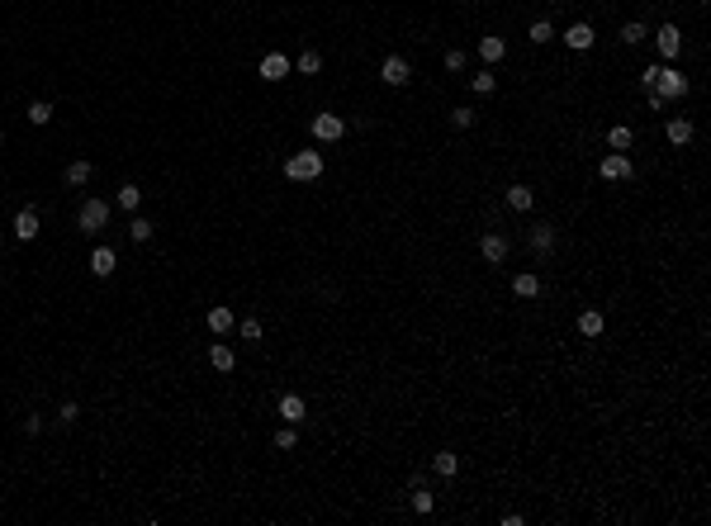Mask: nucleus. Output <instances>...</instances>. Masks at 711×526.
<instances>
[{
	"label": "nucleus",
	"instance_id": "nucleus-30",
	"mask_svg": "<svg viewBox=\"0 0 711 526\" xmlns=\"http://www.w3.org/2000/svg\"><path fill=\"white\" fill-rule=\"evenodd\" d=\"M128 238L133 242H152V223H147V218H133V223H128Z\"/></svg>",
	"mask_w": 711,
	"mask_h": 526
},
{
	"label": "nucleus",
	"instance_id": "nucleus-4",
	"mask_svg": "<svg viewBox=\"0 0 711 526\" xmlns=\"http://www.w3.org/2000/svg\"><path fill=\"white\" fill-rule=\"evenodd\" d=\"M654 48H659L664 62L683 57V29H678V24H659V33H654Z\"/></svg>",
	"mask_w": 711,
	"mask_h": 526
},
{
	"label": "nucleus",
	"instance_id": "nucleus-13",
	"mask_svg": "<svg viewBox=\"0 0 711 526\" xmlns=\"http://www.w3.org/2000/svg\"><path fill=\"white\" fill-rule=\"evenodd\" d=\"M15 238L19 242L38 238V209H19V214H15Z\"/></svg>",
	"mask_w": 711,
	"mask_h": 526
},
{
	"label": "nucleus",
	"instance_id": "nucleus-24",
	"mask_svg": "<svg viewBox=\"0 0 711 526\" xmlns=\"http://www.w3.org/2000/svg\"><path fill=\"white\" fill-rule=\"evenodd\" d=\"M432 469H437L441 479H456V474H460V455H451V450H437V455H432Z\"/></svg>",
	"mask_w": 711,
	"mask_h": 526
},
{
	"label": "nucleus",
	"instance_id": "nucleus-33",
	"mask_svg": "<svg viewBox=\"0 0 711 526\" xmlns=\"http://www.w3.org/2000/svg\"><path fill=\"white\" fill-rule=\"evenodd\" d=\"M294 441H299V436H294V427L284 422V427L275 431V446H280V450H294Z\"/></svg>",
	"mask_w": 711,
	"mask_h": 526
},
{
	"label": "nucleus",
	"instance_id": "nucleus-31",
	"mask_svg": "<svg viewBox=\"0 0 711 526\" xmlns=\"http://www.w3.org/2000/svg\"><path fill=\"white\" fill-rule=\"evenodd\" d=\"M470 86L479 90V95H493V86H498V76H493V71H479V76H474Z\"/></svg>",
	"mask_w": 711,
	"mask_h": 526
},
{
	"label": "nucleus",
	"instance_id": "nucleus-35",
	"mask_svg": "<svg viewBox=\"0 0 711 526\" xmlns=\"http://www.w3.org/2000/svg\"><path fill=\"white\" fill-rule=\"evenodd\" d=\"M242 337H247V341H261V322H256V318H242Z\"/></svg>",
	"mask_w": 711,
	"mask_h": 526
},
{
	"label": "nucleus",
	"instance_id": "nucleus-16",
	"mask_svg": "<svg viewBox=\"0 0 711 526\" xmlns=\"http://www.w3.org/2000/svg\"><path fill=\"white\" fill-rule=\"evenodd\" d=\"M565 43H569L574 52H588V48H593V24H569V29H565Z\"/></svg>",
	"mask_w": 711,
	"mask_h": 526
},
{
	"label": "nucleus",
	"instance_id": "nucleus-19",
	"mask_svg": "<svg viewBox=\"0 0 711 526\" xmlns=\"http://www.w3.org/2000/svg\"><path fill=\"white\" fill-rule=\"evenodd\" d=\"M209 332H233V308H228V303H214V308H209Z\"/></svg>",
	"mask_w": 711,
	"mask_h": 526
},
{
	"label": "nucleus",
	"instance_id": "nucleus-23",
	"mask_svg": "<svg viewBox=\"0 0 711 526\" xmlns=\"http://www.w3.org/2000/svg\"><path fill=\"white\" fill-rule=\"evenodd\" d=\"M280 417L289 422V427H299V422H304V399H299V394H284V399H280Z\"/></svg>",
	"mask_w": 711,
	"mask_h": 526
},
{
	"label": "nucleus",
	"instance_id": "nucleus-22",
	"mask_svg": "<svg viewBox=\"0 0 711 526\" xmlns=\"http://www.w3.org/2000/svg\"><path fill=\"white\" fill-rule=\"evenodd\" d=\"M512 294H517V299H536V294H541V280H536V271H521L517 280H512Z\"/></svg>",
	"mask_w": 711,
	"mask_h": 526
},
{
	"label": "nucleus",
	"instance_id": "nucleus-14",
	"mask_svg": "<svg viewBox=\"0 0 711 526\" xmlns=\"http://www.w3.org/2000/svg\"><path fill=\"white\" fill-rule=\"evenodd\" d=\"M408 503H412V512H422V517H427V512L437 508V493H427L422 479H412V484H408Z\"/></svg>",
	"mask_w": 711,
	"mask_h": 526
},
{
	"label": "nucleus",
	"instance_id": "nucleus-29",
	"mask_svg": "<svg viewBox=\"0 0 711 526\" xmlns=\"http://www.w3.org/2000/svg\"><path fill=\"white\" fill-rule=\"evenodd\" d=\"M138 204H142V190H138V185H124V190H119V209H128V214H133Z\"/></svg>",
	"mask_w": 711,
	"mask_h": 526
},
{
	"label": "nucleus",
	"instance_id": "nucleus-5",
	"mask_svg": "<svg viewBox=\"0 0 711 526\" xmlns=\"http://www.w3.org/2000/svg\"><path fill=\"white\" fill-rule=\"evenodd\" d=\"M598 175H602V180H631L635 166H631V157H626V152H607V157L598 161Z\"/></svg>",
	"mask_w": 711,
	"mask_h": 526
},
{
	"label": "nucleus",
	"instance_id": "nucleus-15",
	"mask_svg": "<svg viewBox=\"0 0 711 526\" xmlns=\"http://www.w3.org/2000/svg\"><path fill=\"white\" fill-rule=\"evenodd\" d=\"M664 133H669V143H674V147H688L697 128H693V119L683 114V119H669V128H664Z\"/></svg>",
	"mask_w": 711,
	"mask_h": 526
},
{
	"label": "nucleus",
	"instance_id": "nucleus-1",
	"mask_svg": "<svg viewBox=\"0 0 711 526\" xmlns=\"http://www.w3.org/2000/svg\"><path fill=\"white\" fill-rule=\"evenodd\" d=\"M284 175H289V180H318V175H323V152H313V147H308V152H294V157L284 161Z\"/></svg>",
	"mask_w": 711,
	"mask_h": 526
},
{
	"label": "nucleus",
	"instance_id": "nucleus-28",
	"mask_svg": "<svg viewBox=\"0 0 711 526\" xmlns=\"http://www.w3.org/2000/svg\"><path fill=\"white\" fill-rule=\"evenodd\" d=\"M29 124H33V128L52 124V105H47V100H33V105H29Z\"/></svg>",
	"mask_w": 711,
	"mask_h": 526
},
{
	"label": "nucleus",
	"instance_id": "nucleus-25",
	"mask_svg": "<svg viewBox=\"0 0 711 526\" xmlns=\"http://www.w3.org/2000/svg\"><path fill=\"white\" fill-rule=\"evenodd\" d=\"M91 175H95V166L76 157L71 166H67V185H71V190H76V185H91Z\"/></svg>",
	"mask_w": 711,
	"mask_h": 526
},
{
	"label": "nucleus",
	"instance_id": "nucleus-34",
	"mask_svg": "<svg viewBox=\"0 0 711 526\" xmlns=\"http://www.w3.org/2000/svg\"><path fill=\"white\" fill-rule=\"evenodd\" d=\"M465 62H470V57H465L460 48H451V52H446V71H465Z\"/></svg>",
	"mask_w": 711,
	"mask_h": 526
},
{
	"label": "nucleus",
	"instance_id": "nucleus-7",
	"mask_svg": "<svg viewBox=\"0 0 711 526\" xmlns=\"http://www.w3.org/2000/svg\"><path fill=\"white\" fill-rule=\"evenodd\" d=\"M342 133H347V119H342V114H318L313 119V138L318 143H337Z\"/></svg>",
	"mask_w": 711,
	"mask_h": 526
},
{
	"label": "nucleus",
	"instance_id": "nucleus-2",
	"mask_svg": "<svg viewBox=\"0 0 711 526\" xmlns=\"http://www.w3.org/2000/svg\"><path fill=\"white\" fill-rule=\"evenodd\" d=\"M649 90H659L664 100H683V95H688V76H683L678 66H659V71H654V86H649Z\"/></svg>",
	"mask_w": 711,
	"mask_h": 526
},
{
	"label": "nucleus",
	"instance_id": "nucleus-9",
	"mask_svg": "<svg viewBox=\"0 0 711 526\" xmlns=\"http://www.w3.org/2000/svg\"><path fill=\"white\" fill-rule=\"evenodd\" d=\"M289 71H294V62H289L284 52H266V57H261V76L266 81H284Z\"/></svg>",
	"mask_w": 711,
	"mask_h": 526
},
{
	"label": "nucleus",
	"instance_id": "nucleus-39",
	"mask_svg": "<svg viewBox=\"0 0 711 526\" xmlns=\"http://www.w3.org/2000/svg\"><path fill=\"white\" fill-rule=\"evenodd\" d=\"M0 138H5V128H0Z\"/></svg>",
	"mask_w": 711,
	"mask_h": 526
},
{
	"label": "nucleus",
	"instance_id": "nucleus-32",
	"mask_svg": "<svg viewBox=\"0 0 711 526\" xmlns=\"http://www.w3.org/2000/svg\"><path fill=\"white\" fill-rule=\"evenodd\" d=\"M550 38H555L550 19H536V24H531V43H550Z\"/></svg>",
	"mask_w": 711,
	"mask_h": 526
},
{
	"label": "nucleus",
	"instance_id": "nucleus-20",
	"mask_svg": "<svg viewBox=\"0 0 711 526\" xmlns=\"http://www.w3.org/2000/svg\"><path fill=\"white\" fill-rule=\"evenodd\" d=\"M531 247H536V256H550L555 252V228L550 223H536V228H531Z\"/></svg>",
	"mask_w": 711,
	"mask_h": 526
},
{
	"label": "nucleus",
	"instance_id": "nucleus-6",
	"mask_svg": "<svg viewBox=\"0 0 711 526\" xmlns=\"http://www.w3.org/2000/svg\"><path fill=\"white\" fill-rule=\"evenodd\" d=\"M379 81H384V86H408L412 81L408 57H384V62H379Z\"/></svg>",
	"mask_w": 711,
	"mask_h": 526
},
{
	"label": "nucleus",
	"instance_id": "nucleus-11",
	"mask_svg": "<svg viewBox=\"0 0 711 526\" xmlns=\"http://www.w3.org/2000/svg\"><path fill=\"white\" fill-rule=\"evenodd\" d=\"M507 209H517V214H531V204H536V190L531 185H507Z\"/></svg>",
	"mask_w": 711,
	"mask_h": 526
},
{
	"label": "nucleus",
	"instance_id": "nucleus-3",
	"mask_svg": "<svg viewBox=\"0 0 711 526\" xmlns=\"http://www.w3.org/2000/svg\"><path fill=\"white\" fill-rule=\"evenodd\" d=\"M105 223H110V204H105V199H86L81 214H76V228L86 233V238H95Z\"/></svg>",
	"mask_w": 711,
	"mask_h": 526
},
{
	"label": "nucleus",
	"instance_id": "nucleus-38",
	"mask_svg": "<svg viewBox=\"0 0 711 526\" xmlns=\"http://www.w3.org/2000/svg\"><path fill=\"white\" fill-rule=\"evenodd\" d=\"M649 110H654V114H664V110H669V100H664L659 90H649Z\"/></svg>",
	"mask_w": 711,
	"mask_h": 526
},
{
	"label": "nucleus",
	"instance_id": "nucleus-27",
	"mask_svg": "<svg viewBox=\"0 0 711 526\" xmlns=\"http://www.w3.org/2000/svg\"><path fill=\"white\" fill-rule=\"evenodd\" d=\"M645 38H649V33H645V24H640V19H631V24L621 29V43H626V48H640Z\"/></svg>",
	"mask_w": 711,
	"mask_h": 526
},
{
	"label": "nucleus",
	"instance_id": "nucleus-37",
	"mask_svg": "<svg viewBox=\"0 0 711 526\" xmlns=\"http://www.w3.org/2000/svg\"><path fill=\"white\" fill-rule=\"evenodd\" d=\"M76 417H81V408H76V403H62V413H57V422H67V427H71Z\"/></svg>",
	"mask_w": 711,
	"mask_h": 526
},
{
	"label": "nucleus",
	"instance_id": "nucleus-36",
	"mask_svg": "<svg viewBox=\"0 0 711 526\" xmlns=\"http://www.w3.org/2000/svg\"><path fill=\"white\" fill-rule=\"evenodd\" d=\"M451 124H456V128H474V110H456V114H451Z\"/></svg>",
	"mask_w": 711,
	"mask_h": 526
},
{
	"label": "nucleus",
	"instance_id": "nucleus-8",
	"mask_svg": "<svg viewBox=\"0 0 711 526\" xmlns=\"http://www.w3.org/2000/svg\"><path fill=\"white\" fill-rule=\"evenodd\" d=\"M479 256H484L489 266H503L507 261V238L503 233H484V238H479Z\"/></svg>",
	"mask_w": 711,
	"mask_h": 526
},
{
	"label": "nucleus",
	"instance_id": "nucleus-21",
	"mask_svg": "<svg viewBox=\"0 0 711 526\" xmlns=\"http://www.w3.org/2000/svg\"><path fill=\"white\" fill-rule=\"evenodd\" d=\"M631 143H635V133H631L626 124H612V128H607V147H612V152H631Z\"/></svg>",
	"mask_w": 711,
	"mask_h": 526
},
{
	"label": "nucleus",
	"instance_id": "nucleus-18",
	"mask_svg": "<svg viewBox=\"0 0 711 526\" xmlns=\"http://www.w3.org/2000/svg\"><path fill=\"white\" fill-rule=\"evenodd\" d=\"M602 332H607V318H602L598 308L579 313V337H588V341H593V337H602Z\"/></svg>",
	"mask_w": 711,
	"mask_h": 526
},
{
	"label": "nucleus",
	"instance_id": "nucleus-12",
	"mask_svg": "<svg viewBox=\"0 0 711 526\" xmlns=\"http://www.w3.org/2000/svg\"><path fill=\"white\" fill-rule=\"evenodd\" d=\"M209 366H214V370H223V375H233V366H237V351L228 346V341H214V346H209Z\"/></svg>",
	"mask_w": 711,
	"mask_h": 526
},
{
	"label": "nucleus",
	"instance_id": "nucleus-17",
	"mask_svg": "<svg viewBox=\"0 0 711 526\" xmlns=\"http://www.w3.org/2000/svg\"><path fill=\"white\" fill-rule=\"evenodd\" d=\"M479 57H484V62H503V57H507V38H498V33H489V38H479Z\"/></svg>",
	"mask_w": 711,
	"mask_h": 526
},
{
	"label": "nucleus",
	"instance_id": "nucleus-26",
	"mask_svg": "<svg viewBox=\"0 0 711 526\" xmlns=\"http://www.w3.org/2000/svg\"><path fill=\"white\" fill-rule=\"evenodd\" d=\"M294 71H299V76H318V71H323V52H313V48H308V52H299Z\"/></svg>",
	"mask_w": 711,
	"mask_h": 526
},
{
	"label": "nucleus",
	"instance_id": "nucleus-10",
	"mask_svg": "<svg viewBox=\"0 0 711 526\" xmlns=\"http://www.w3.org/2000/svg\"><path fill=\"white\" fill-rule=\"evenodd\" d=\"M114 266H119V256H114V247H95L91 252V275H100V280H110Z\"/></svg>",
	"mask_w": 711,
	"mask_h": 526
}]
</instances>
